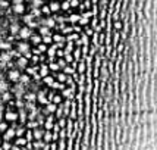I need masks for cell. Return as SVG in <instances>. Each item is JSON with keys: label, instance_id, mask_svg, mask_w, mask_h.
Masks as SVG:
<instances>
[{"label": "cell", "instance_id": "1", "mask_svg": "<svg viewBox=\"0 0 157 150\" xmlns=\"http://www.w3.org/2000/svg\"><path fill=\"white\" fill-rule=\"evenodd\" d=\"M12 93L16 99H24V96L27 93V90H25V85L24 84H21V82H16L15 84V87L12 89Z\"/></svg>", "mask_w": 157, "mask_h": 150}, {"label": "cell", "instance_id": "2", "mask_svg": "<svg viewBox=\"0 0 157 150\" xmlns=\"http://www.w3.org/2000/svg\"><path fill=\"white\" fill-rule=\"evenodd\" d=\"M31 35H33V31H31V28L27 25V27H22L19 30L18 37H19L21 40H28V38H31Z\"/></svg>", "mask_w": 157, "mask_h": 150}, {"label": "cell", "instance_id": "3", "mask_svg": "<svg viewBox=\"0 0 157 150\" xmlns=\"http://www.w3.org/2000/svg\"><path fill=\"white\" fill-rule=\"evenodd\" d=\"M5 119L7 122H16L19 119V115H18V112H13L12 109H9L7 112H5Z\"/></svg>", "mask_w": 157, "mask_h": 150}, {"label": "cell", "instance_id": "4", "mask_svg": "<svg viewBox=\"0 0 157 150\" xmlns=\"http://www.w3.org/2000/svg\"><path fill=\"white\" fill-rule=\"evenodd\" d=\"M7 78L9 81H13V82H19V78H21V72L18 69H10L7 72Z\"/></svg>", "mask_w": 157, "mask_h": 150}, {"label": "cell", "instance_id": "5", "mask_svg": "<svg viewBox=\"0 0 157 150\" xmlns=\"http://www.w3.org/2000/svg\"><path fill=\"white\" fill-rule=\"evenodd\" d=\"M29 44H28L25 40H22V41H19L18 44H16V50L19 52V53H22V55H25L27 52H29Z\"/></svg>", "mask_w": 157, "mask_h": 150}, {"label": "cell", "instance_id": "6", "mask_svg": "<svg viewBox=\"0 0 157 150\" xmlns=\"http://www.w3.org/2000/svg\"><path fill=\"white\" fill-rule=\"evenodd\" d=\"M13 137H16V131H15L13 127H9V128L3 132V140H6V141H10Z\"/></svg>", "mask_w": 157, "mask_h": 150}, {"label": "cell", "instance_id": "7", "mask_svg": "<svg viewBox=\"0 0 157 150\" xmlns=\"http://www.w3.org/2000/svg\"><path fill=\"white\" fill-rule=\"evenodd\" d=\"M57 110V105L53 102H48L46 105V109H44V115H50V113H56Z\"/></svg>", "mask_w": 157, "mask_h": 150}, {"label": "cell", "instance_id": "8", "mask_svg": "<svg viewBox=\"0 0 157 150\" xmlns=\"http://www.w3.org/2000/svg\"><path fill=\"white\" fill-rule=\"evenodd\" d=\"M53 121H55V116L52 115V113H50V115H47V119L44 121V128H46V130H48V131L53 130V127H55Z\"/></svg>", "mask_w": 157, "mask_h": 150}, {"label": "cell", "instance_id": "9", "mask_svg": "<svg viewBox=\"0 0 157 150\" xmlns=\"http://www.w3.org/2000/svg\"><path fill=\"white\" fill-rule=\"evenodd\" d=\"M18 115H19V121L21 125H24V124H27V119H28V112L25 108H22V109H19V112H18Z\"/></svg>", "mask_w": 157, "mask_h": 150}, {"label": "cell", "instance_id": "10", "mask_svg": "<svg viewBox=\"0 0 157 150\" xmlns=\"http://www.w3.org/2000/svg\"><path fill=\"white\" fill-rule=\"evenodd\" d=\"M12 96H13V93H10L9 90H7V91H3V93H0V100L3 103H9L12 100Z\"/></svg>", "mask_w": 157, "mask_h": 150}, {"label": "cell", "instance_id": "11", "mask_svg": "<svg viewBox=\"0 0 157 150\" xmlns=\"http://www.w3.org/2000/svg\"><path fill=\"white\" fill-rule=\"evenodd\" d=\"M40 24H41V25H46V27H48V28H55L56 25H57L55 18H47V19H43V21H40Z\"/></svg>", "mask_w": 157, "mask_h": 150}, {"label": "cell", "instance_id": "12", "mask_svg": "<svg viewBox=\"0 0 157 150\" xmlns=\"http://www.w3.org/2000/svg\"><path fill=\"white\" fill-rule=\"evenodd\" d=\"M37 102L41 103V105H47L50 100L46 97V93H44V91H40V93H37Z\"/></svg>", "mask_w": 157, "mask_h": 150}, {"label": "cell", "instance_id": "13", "mask_svg": "<svg viewBox=\"0 0 157 150\" xmlns=\"http://www.w3.org/2000/svg\"><path fill=\"white\" fill-rule=\"evenodd\" d=\"M24 99H25V102H37V93H34V91H27L25 96H24Z\"/></svg>", "mask_w": 157, "mask_h": 150}, {"label": "cell", "instance_id": "14", "mask_svg": "<svg viewBox=\"0 0 157 150\" xmlns=\"http://www.w3.org/2000/svg\"><path fill=\"white\" fill-rule=\"evenodd\" d=\"M19 30H21V27L18 25V22H12V24L9 25V31H10L12 35H18L19 34Z\"/></svg>", "mask_w": 157, "mask_h": 150}, {"label": "cell", "instance_id": "15", "mask_svg": "<svg viewBox=\"0 0 157 150\" xmlns=\"http://www.w3.org/2000/svg\"><path fill=\"white\" fill-rule=\"evenodd\" d=\"M12 12L13 14H24L25 12V6H24V3H18V5H13V7H12Z\"/></svg>", "mask_w": 157, "mask_h": 150}, {"label": "cell", "instance_id": "16", "mask_svg": "<svg viewBox=\"0 0 157 150\" xmlns=\"http://www.w3.org/2000/svg\"><path fill=\"white\" fill-rule=\"evenodd\" d=\"M44 132H46V131L41 130L40 127H37L35 130H33V134H34V138H35V140H43V136H44Z\"/></svg>", "mask_w": 157, "mask_h": 150}, {"label": "cell", "instance_id": "17", "mask_svg": "<svg viewBox=\"0 0 157 150\" xmlns=\"http://www.w3.org/2000/svg\"><path fill=\"white\" fill-rule=\"evenodd\" d=\"M16 65H18L19 68H25L28 65V57H25L24 55H21L19 57H18V61H16Z\"/></svg>", "mask_w": 157, "mask_h": 150}, {"label": "cell", "instance_id": "18", "mask_svg": "<svg viewBox=\"0 0 157 150\" xmlns=\"http://www.w3.org/2000/svg\"><path fill=\"white\" fill-rule=\"evenodd\" d=\"M48 6L52 9V12H59V10H62V3H59V2H52Z\"/></svg>", "mask_w": 157, "mask_h": 150}, {"label": "cell", "instance_id": "19", "mask_svg": "<svg viewBox=\"0 0 157 150\" xmlns=\"http://www.w3.org/2000/svg\"><path fill=\"white\" fill-rule=\"evenodd\" d=\"M10 49H12V43L10 41H5V40L0 41V50H10Z\"/></svg>", "mask_w": 157, "mask_h": 150}, {"label": "cell", "instance_id": "20", "mask_svg": "<svg viewBox=\"0 0 157 150\" xmlns=\"http://www.w3.org/2000/svg\"><path fill=\"white\" fill-rule=\"evenodd\" d=\"M43 140H44L46 143H52V141H53V132L47 130L44 132V136H43Z\"/></svg>", "mask_w": 157, "mask_h": 150}, {"label": "cell", "instance_id": "21", "mask_svg": "<svg viewBox=\"0 0 157 150\" xmlns=\"http://www.w3.org/2000/svg\"><path fill=\"white\" fill-rule=\"evenodd\" d=\"M46 141H44V140H35L34 143H33V147H34V149H40V150H43V147H44V146H46Z\"/></svg>", "mask_w": 157, "mask_h": 150}, {"label": "cell", "instance_id": "22", "mask_svg": "<svg viewBox=\"0 0 157 150\" xmlns=\"http://www.w3.org/2000/svg\"><path fill=\"white\" fill-rule=\"evenodd\" d=\"M25 127H27L28 130H35L37 127H40V124L37 122V119H34V121H28V122L25 124Z\"/></svg>", "mask_w": 157, "mask_h": 150}, {"label": "cell", "instance_id": "23", "mask_svg": "<svg viewBox=\"0 0 157 150\" xmlns=\"http://www.w3.org/2000/svg\"><path fill=\"white\" fill-rule=\"evenodd\" d=\"M15 131H16V137H24L25 136V132H27V127H16L15 128Z\"/></svg>", "mask_w": 157, "mask_h": 150}, {"label": "cell", "instance_id": "24", "mask_svg": "<svg viewBox=\"0 0 157 150\" xmlns=\"http://www.w3.org/2000/svg\"><path fill=\"white\" fill-rule=\"evenodd\" d=\"M19 82L21 84H24V85H29V84H31V78H29V75H21Z\"/></svg>", "mask_w": 157, "mask_h": 150}, {"label": "cell", "instance_id": "25", "mask_svg": "<svg viewBox=\"0 0 157 150\" xmlns=\"http://www.w3.org/2000/svg\"><path fill=\"white\" fill-rule=\"evenodd\" d=\"M27 143H28V140L25 137H18V138L15 140V144H16V146H21V147H22V146H27Z\"/></svg>", "mask_w": 157, "mask_h": 150}, {"label": "cell", "instance_id": "26", "mask_svg": "<svg viewBox=\"0 0 157 150\" xmlns=\"http://www.w3.org/2000/svg\"><path fill=\"white\" fill-rule=\"evenodd\" d=\"M7 90H9V84H7V81H5V78L0 80V93L7 91Z\"/></svg>", "mask_w": 157, "mask_h": 150}, {"label": "cell", "instance_id": "27", "mask_svg": "<svg viewBox=\"0 0 157 150\" xmlns=\"http://www.w3.org/2000/svg\"><path fill=\"white\" fill-rule=\"evenodd\" d=\"M52 102L56 103V105L59 106V105H62V103H63V97H62L60 94H55V96H53V99H52Z\"/></svg>", "mask_w": 157, "mask_h": 150}, {"label": "cell", "instance_id": "28", "mask_svg": "<svg viewBox=\"0 0 157 150\" xmlns=\"http://www.w3.org/2000/svg\"><path fill=\"white\" fill-rule=\"evenodd\" d=\"M40 34H41V35H48V34H52V33H50V28L46 27V25H41V27H40Z\"/></svg>", "mask_w": 157, "mask_h": 150}, {"label": "cell", "instance_id": "29", "mask_svg": "<svg viewBox=\"0 0 157 150\" xmlns=\"http://www.w3.org/2000/svg\"><path fill=\"white\" fill-rule=\"evenodd\" d=\"M22 19H24V22H25V24H29L31 21L34 19V15H33V14H27V15H24V18H22Z\"/></svg>", "mask_w": 157, "mask_h": 150}, {"label": "cell", "instance_id": "30", "mask_svg": "<svg viewBox=\"0 0 157 150\" xmlns=\"http://www.w3.org/2000/svg\"><path fill=\"white\" fill-rule=\"evenodd\" d=\"M41 40H43V38H41V35H35V34L31 35V41H33V44H38Z\"/></svg>", "mask_w": 157, "mask_h": 150}, {"label": "cell", "instance_id": "31", "mask_svg": "<svg viewBox=\"0 0 157 150\" xmlns=\"http://www.w3.org/2000/svg\"><path fill=\"white\" fill-rule=\"evenodd\" d=\"M12 146H13V144H10V141H6V140H3V143H2L3 150H10L12 149Z\"/></svg>", "mask_w": 157, "mask_h": 150}, {"label": "cell", "instance_id": "32", "mask_svg": "<svg viewBox=\"0 0 157 150\" xmlns=\"http://www.w3.org/2000/svg\"><path fill=\"white\" fill-rule=\"evenodd\" d=\"M44 82L47 84L48 87H52L53 82H55V78H53V77H44Z\"/></svg>", "mask_w": 157, "mask_h": 150}, {"label": "cell", "instance_id": "33", "mask_svg": "<svg viewBox=\"0 0 157 150\" xmlns=\"http://www.w3.org/2000/svg\"><path fill=\"white\" fill-rule=\"evenodd\" d=\"M48 68L52 69V71H59V69H60V66H59V63H55V62H50Z\"/></svg>", "mask_w": 157, "mask_h": 150}, {"label": "cell", "instance_id": "34", "mask_svg": "<svg viewBox=\"0 0 157 150\" xmlns=\"http://www.w3.org/2000/svg\"><path fill=\"white\" fill-rule=\"evenodd\" d=\"M15 105H16V108H19V109H22V108H25V103H24V100H22V99H16V102H15Z\"/></svg>", "mask_w": 157, "mask_h": 150}, {"label": "cell", "instance_id": "35", "mask_svg": "<svg viewBox=\"0 0 157 150\" xmlns=\"http://www.w3.org/2000/svg\"><path fill=\"white\" fill-rule=\"evenodd\" d=\"M25 138H27L28 141L31 143V141H33V138H34V134H33V131H31V130L27 131V132H25Z\"/></svg>", "mask_w": 157, "mask_h": 150}, {"label": "cell", "instance_id": "36", "mask_svg": "<svg viewBox=\"0 0 157 150\" xmlns=\"http://www.w3.org/2000/svg\"><path fill=\"white\" fill-rule=\"evenodd\" d=\"M52 40H53V37H52V34H48V35H43V41H44L46 44H50V43H52Z\"/></svg>", "mask_w": 157, "mask_h": 150}, {"label": "cell", "instance_id": "37", "mask_svg": "<svg viewBox=\"0 0 157 150\" xmlns=\"http://www.w3.org/2000/svg\"><path fill=\"white\" fill-rule=\"evenodd\" d=\"M7 128H9V125H7V122H5V121H2V122H0V131H2V132H5V131H6Z\"/></svg>", "mask_w": 157, "mask_h": 150}, {"label": "cell", "instance_id": "38", "mask_svg": "<svg viewBox=\"0 0 157 150\" xmlns=\"http://www.w3.org/2000/svg\"><path fill=\"white\" fill-rule=\"evenodd\" d=\"M43 3H44V0H33V7H40L43 6Z\"/></svg>", "mask_w": 157, "mask_h": 150}, {"label": "cell", "instance_id": "39", "mask_svg": "<svg viewBox=\"0 0 157 150\" xmlns=\"http://www.w3.org/2000/svg\"><path fill=\"white\" fill-rule=\"evenodd\" d=\"M40 75L41 77H47L48 75V68L47 66H43V68L40 69Z\"/></svg>", "mask_w": 157, "mask_h": 150}, {"label": "cell", "instance_id": "40", "mask_svg": "<svg viewBox=\"0 0 157 150\" xmlns=\"http://www.w3.org/2000/svg\"><path fill=\"white\" fill-rule=\"evenodd\" d=\"M31 14L34 15V16H40V15H41V9H40V7H33Z\"/></svg>", "mask_w": 157, "mask_h": 150}, {"label": "cell", "instance_id": "41", "mask_svg": "<svg viewBox=\"0 0 157 150\" xmlns=\"http://www.w3.org/2000/svg\"><path fill=\"white\" fill-rule=\"evenodd\" d=\"M37 69L38 68H35V66H31V68H27V72L29 75H35L37 74Z\"/></svg>", "mask_w": 157, "mask_h": 150}, {"label": "cell", "instance_id": "42", "mask_svg": "<svg viewBox=\"0 0 157 150\" xmlns=\"http://www.w3.org/2000/svg\"><path fill=\"white\" fill-rule=\"evenodd\" d=\"M27 25H28V27H29V28H37V27H38V25H40V22H37V21H34V19H33V21H31V22H29V24H27Z\"/></svg>", "mask_w": 157, "mask_h": 150}, {"label": "cell", "instance_id": "43", "mask_svg": "<svg viewBox=\"0 0 157 150\" xmlns=\"http://www.w3.org/2000/svg\"><path fill=\"white\" fill-rule=\"evenodd\" d=\"M41 12H43V14L50 15V12H52V9H50V6H43V7H41Z\"/></svg>", "mask_w": 157, "mask_h": 150}, {"label": "cell", "instance_id": "44", "mask_svg": "<svg viewBox=\"0 0 157 150\" xmlns=\"http://www.w3.org/2000/svg\"><path fill=\"white\" fill-rule=\"evenodd\" d=\"M7 6H9L7 0H0V7H2V9H7Z\"/></svg>", "mask_w": 157, "mask_h": 150}, {"label": "cell", "instance_id": "45", "mask_svg": "<svg viewBox=\"0 0 157 150\" xmlns=\"http://www.w3.org/2000/svg\"><path fill=\"white\" fill-rule=\"evenodd\" d=\"M37 50H38V52H46V50H47V46H46V43H44V44H38Z\"/></svg>", "mask_w": 157, "mask_h": 150}, {"label": "cell", "instance_id": "46", "mask_svg": "<svg viewBox=\"0 0 157 150\" xmlns=\"http://www.w3.org/2000/svg\"><path fill=\"white\" fill-rule=\"evenodd\" d=\"M10 150H21V146H16V144H13V146H12V149Z\"/></svg>", "mask_w": 157, "mask_h": 150}, {"label": "cell", "instance_id": "47", "mask_svg": "<svg viewBox=\"0 0 157 150\" xmlns=\"http://www.w3.org/2000/svg\"><path fill=\"white\" fill-rule=\"evenodd\" d=\"M13 5H18V3H24V0H12Z\"/></svg>", "mask_w": 157, "mask_h": 150}, {"label": "cell", "instance_id": "48", "mask_svg": "<svg viewBox=\"0 0 157 150\" xmlns=\"http://www.w3.org/2000/svg\"><path fill=\"white\" fill-rule=\"evenodd\" d=\"M3 118H5V113H2V112H0V122L3 121Z\"/></svg>", "mask_w": 157, "mask_h": 150}, {"label": "cell", "instance_id": "49", "mask_svg": "<svg viewBox=\"0 0 157 150\" xmlns=\"http://www.w3.org/2000/svg\"><path fill=\"white\" fill-rule=\"evenodd\" d=\"M3 40V31H2V30H0V41Z\"/></svg>", "mask_w": 157, "mask_h": 150}, {"label": "cell", "instance_id": "50", "mask_svg": "<svg viewBox=\"0 0 157 150\" xmlns=\"http://www.w3.org/2000/svg\"><path fill=\"white\" fill-rule=\"evenodd\" d=\"M0 80H3V71L0 69Z\"/></svg>", "mask_w": 157, "mask_h": 150}, {"label": "cell", "instance_id": "51", "mask_svg": "<svg viewBox=\"0 0 157 150\" xmlns=\"http://www.w3.org/2000/svg\"><path fill=\"white\" fill-rule=\"evenodd\" d=\"M0 150H3V147H2V146H0Z\"/></svg>", "mask_w": 157, "mask_h": 150}, {"label": "cell", "instance_id": "52", "mask_svg": "<svg viewBox=\"0 0 157 150\" xmlns=\"http://www.w3.org/2000/svg\"><path fill=\"white\" fill-rule=\"evenodd\" d=\"M2 134H3V132H2V131H0V136H2Z\"/></svg>", "mask_w": 157, "mask_h": 150}, {"label": "cell", "instance_id": "53", "mask_svg": "<svg viewBox=\"0 0 157 150\" xmlns=\"http://www.w3.org/2000/svg\"><path fill=\"white\" fill-rule=\"evenodd\" d=\"M31 2H33V0H31Z\"/></svg>", "mask_w": 157, "mask_h": 150}]
</instances>
